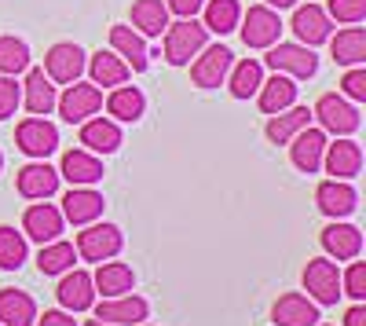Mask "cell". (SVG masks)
Masks as SVG:
<instances>
[{
    "label": "cell",
    "instance_id": "cell-4",
    "mask_svg": "<svg viewBox=\"0 0 366 326\" xmlns=\"http://www.w3.org/2000/svg\"><path fill=\"white\" fill-rule=\"evenodd\" d=\"M304 290L312 293V301L319 305H337L341 301V272L333 260H308L304 268Z\"/></svg>",
    "mask_w": 366,
    "mask_h": 326
},
{
    "label": "cell",
    "instance_id": "cell-29",
    "mask_svg": "<svg viewBox=\"0 0 366 326\" xmlns=\"http://www.w3.org/2000/svg\"><path fill=\"white\" fill-rule=\"evenodd\" d=\"M132 26L139 29V37H162L165 26H169L165 0H136L132 4Z\"/></svg>",
    "mask_w": 366,
    "mask_h": 326
},
{
    "label": "cell",
    "instance_id": "cell-12",
    "mask_svg": "<svg viewBox=\"0 0 366 326\" xmlns=\"http://www.w3.org/2000/svg\"><path fill=\"white\" fill-rule=\"evenodd\" d=\"M231 63H234V55H231V51H227L224 44L202 48L198 63L191 66V77H194V84H198V88H217V84H220V81L227 77Z\"/></svg>",
    "mask_w": 366,
    "mask_h": 326
},
{
    "label": "cell",
    "instance_id": "cell-35",
    "mask_svg": "<svg viewBox=\"0 0 366 326\" xmlns=\"http://www.w3.org/2000/svg\"><path fill=\"white\" fill-rule=\"evenodd\" d=\"M205 29H212V34H231V29H238V19H242V8L238 0H205Z\"/></svg>",
    "mask_w": 366,
    "mask_h": 326
},
{
    "label": "cell",
    "instance_id": "cell-10",
    "mask_svg": "<svg viewBox=\"0 0 366 326\" xmlns=\"http://www.w3.org/2000/svg\"><path fill=\"white\" fill-rule=\"evenodd\" d=\"M322 162H326V172H333V180H352V176L362 172V147L355 139L326 143Z\"/></svg>",
    "mask_w": 366,
    "mask_h": 326
},
{
    "label": "cell",
    "instance_id": "cell-22",
    "mask_svg": "<svg viewBox=\"0 0 366 326\" xmlns=\"http://www.w3.org/2000/svg\"><path fill=\"white\" fill-rule=\"evenodd\" d=\"M322 151H326V132L322 129H300L293 136V165L300 172H315L322 165Z\"/></svg>",
    "mask_w": 366,
    "mask_h": 326
},
{
    "label": "cell",
    "instance_id": "cell-9",
    "mask_svg": "<svg viewBox=\"0 0 366 326\" xmlns=\"http://www.w3.org/2000/svg\"><path fill=\"white\" fill-rule=\"evenodd\" d=\"M22 231L29 234L34 242H55L59 234H63V213L55 209V205L48 202H37V205H29L26 217H22Z\"/></svg>",
    "mask_w": 366,
    "mask_h": 326
},
{
    "label": "cell",
    "instance_id": "cell-11",
    "mask_svg": "<svg viewBox=\"0 0 366 326\" xmlns=\"http://www.w3.org/2000/svg\"><path fill=\"white\" fill-rule=\"evenodd\" d=\"M44 74L59 84H74L84 74V51L77 44H55L44 55Z\"/></svg>",
    "mask_w": 366,
    "mask_h": 326
},
{
    "label": "cell",
    "instance_id": "cell-50",
    "mask_svg": "<svg viewBox=\"0 0 366 326\" xmlns=\"http://www.w3.org/2000/svg\"><path fill=\"white\" fill-rule=\"evenodd\" d=\"M315 326H319V322H315Z\"/></svg>",
    "mask_w": 366,
    "mask_h": 326
},
{
    "label": "cell",
    "instance_id": "cell-32",
    "mask_svg": "<svg viewBox=\"0 0 366 326\" xmlns=\"http://www.w3.org/2000/svg\"><path fill=\"white\" fill-rule=\"evenodd\" d=\"M308 122H312V110L308 107L279 110V114H271V122H267V139L271 143H290L300 129H308Z\"/></svg>",
    "mask_w": 366,
    "mask_h": 326
},
{
    "label": "cell",
    "instance_id": "cell-40",
    "mask_svg": "<svg viewBox=\"0 0 366 326\" xmlns=\"http://www.w3.org/2000/svg\"><path fill=\"white\" fill-rule=\"evenodd\" d=\"M19 103H22V92H19L15 77L0 74V122H8V117L19 110Z\"/></svg>",
    "mask_w": 366,
    "mask_h": 326
},
{
    "label": "cell",
    "instance_id": "cell-3",
    "mask_svg": "<svg viewBox=\"0 0 366 326\" xmlns=\"http://www.w3.org/2000/svg\"><path fill=\"white\" fill-rule=\"evenodd\" d=\"M264 63L274 74H290V77H312L319 70V55L308 44H271L264 55Z\"/></svg>",
    "mask_w": 366,
    "mask_h": 326
},
{
    "label": "cell",
    "instance_id": "cell-14",
    "mask_svg": "<svg viewBox=\"0 0 366 326\" xmlns=\"http://www.w3.org/2000/svg\"><path fill=\"white\" fill-rule=\"evenodd\" d=\"M147 301L143 297H132V293H125V297H103V305L96 308V319L103 322H114V326H136L147 319Z\"/></svg>",
    "mask_w": 366,
    "mask_h": 326
},
{
    "label": "cell",
    "instance_id": "cell-8",
    "mask_svg": "<svg viewBox=\"0 0 366 326\" xmlns=\"http://www.w3.org/2000/svg\"><path fill=\"white\" fill-rule=\"evenodd\" d=\"M15 143L29 158H48L59 147V129L51 122H44V117H26V122H19V129H15Z\"/></svg>",
    "mask_w": 366,
    "mask_h": 326
},
{
    "label": "cell",
    "instance_id": "cell-1",
    "mask_svg": "<svg viewBox=\"0 0 366 326\" xmlns=\"http://www.w3.org/2000/svg\"><path fill=\"white\" fill-rule=\"evenodd\" d=\"M205 37L209 29L194 19H179V22H169L165 26V59L172 66H187L191 55H198L205 48Z\"/></svg>",
    "mask_w": 366,
    "mask_h": 326
},
{
    "label": "cell",
    "instance_id": "cell-33",
    "mask_svg": "<svg viewBox=\"0 0 366 326\" xmlns=\"http://www.w3.org/2000/svg\"><path fill=\"white\" fill-rule=\"evenodd\" d=\"M107 110L114 114V122H139L143 110H147V99H143V92H136V88L117 84L110 92V99H107Z\"/></svg>",
    "mask_w": 366,
    "mask_h": 326
},
{
    "label": "cell",
    "instance_id": "cell-43",
    "mask_svg": "<svg viewBox=\"0 0 366 326\" xmlns=\"http://www.w3.org/2000/svg\"><path fill=\"white\" fill-rule=\"evenodd\" d=\"M202 4H205V0H165V8L176 11L179 19H194L202 11Z\"/></svg>",
    "mask_w": 366,
    "mask_h": 326
},
{
    "label": "cell",
    "instance_id": "cell-5",
    "mask_svg": "<svg viewBox=\"0 0 366 326\" xmlns=\"http://www.w3.org/2000/svg\"><path fill=\"white\" fill-rule=\"evenodd\" d=\"M279 34H282V19L274 8L257 4L246 11V22H242V41H246V48H271L279 41Z\"/></svg>",
    "mask_w": 366,
    "mask_h": 326
},
{
    "label": "cell",
    "instance_id": "cell-30",
    "mask_svg": "<svg viewBox=\"0 0 366 326\" xmlns=\"http://www.w3.org/2000/svg\"><path fill=\"white\" fill-rule=\"evenodd\" d=\"M110 44H114V51L129 63V70H147V44H143V37L136 34V29H129V26H114L110 29Z\"/></svg>",
    "mask_w": 366,
    "mask_h": 326
},
{
    "label": "cell",
    "instance_id": "cell-16",
    "mask_svg": "<svg viewBox=\"0 0 366 326\" xmlns=\"http://www.w3.org/2000/svg\"><path fill=\"white\" fill-rule=\"evenodd\" d=\"M330 26H333V22H330L326 8H319V4L297 8V15H293V34L300 37V44H308V48L330 41Z\"/></svg>",
    "mask_w": 366,
    "mask_h": 326
},
{
    "label": "cell",
    "instance_id": "cell-34",
    "mask_svg": "<svg viewBox=\"0 0 366 326\" xmlns=\"http://www.w3.org/2000/svg\"><path fill=\"white\" fill-rule=\"evenodd\" d=\"M231 96L234 99H249L257 96V88L264 81V66L257 63V59H242V63H231Z\"/></svg>",
    "mask_w": 366,
    "mask_h": 326
},
{
    "label": "cell",
    "instance_id": "cell-7",
    "mask_svg": "<svg viewBox=\"0 0 366 326\" xmlns=\"http://www.w3.org/2000/svg\"><path fill=\"white\" fill-rule=\"evenodd\" d=\"M121 227H114V224H92V227H84L81 234H77V253L84 257V260H110V257H117L121 253Z\"/></svg>",
    "mask_w": 366,
    "mask_h": 326
},
{
    "label": "cell",
    "instance_id": "cell-39",
    "mask_svg": "<svg viewBox=\"0 0 366 326\" xmlns=\"http://www.w3.org/2000/svg\"><path fill=\"white\" fill-rule=\"evenodd\" d=\"M326 15H330V22H348V26H355V22L366 19V0H330Z\"/></svg>",
    "mask_w": 366,
    "mask_h": 326
},
{
    "label": "cell",
    "instance_id": "cell-24",
    "mask_svg": "<svg viewBox=\"0 0 366 326\" xmlns=\"http://www.w3.org/2000/svg\"><path fill=\"white\" fill-rule=\"evenodd\" d=\"M26 96H22V103H26V110L34 114V117H44V114H51V107H55V84H51V77L44 74V70H29L26 74Z\"/></svg>",
    "mask_w": 366,
    "mask_h": 326
},
{
    "label": "cell",
    "instance_id": "cell-49",
    "mask_svg": "<svg viewBox=\"0 0 366 326\" xmlns=\"http://www.w3.org/2000/svg\"><path fill=\"white\" fill-rule=\"evenodd\" d=\"M136 326H143V322H136Z\"/></svg>",
    "mask_w": 366,
    "mask_h": 326
},
{
    "label": "cell",
    "instance_id": "cell-13",
    "mask_svg": "<svg viewBox=\"0 0 366 326\" xmlns=\"http://www.w3.org/2000/svg\"><path fill=\"white\" fill-rule=\"evenodd\" d=\"M59 305L66 312H88L92 301H96V286H92V275L81 272V268H70L63 272V282H59Z\"/></svg>",
    "mask_w": 366,
    "mask_h": 326
},
{
    "label": "cell",
    "instance_id": "cell-27",
    "mask_svg": "<svg viewBox=\"0 0 366 326\" xmlns=\"http://www.w3.org/2000/svg\"><path fill=\"white\" fill-rule=\"evenodd\" d=\"M88 70H92V84H103V88L125 84L129 74H132L129 63L117 51H96V55H92V63H88Z\"/></svg>",
    "mask_w": 366,
    "mask_h": 326
},
{
    "label": "cell",
    "instance_id": "cell-48",
    "mask_svg": "<svg viewBox=\"0 0 366 326\" xmlns=\"http://www.w3.org/2000/svg\"><path fill=\"white\" fill-rule=\"evenodd\" d=\"M0 165H4V158H0Z\"/></svg>",
    "mask_w": 366,
    "mask_h": 326
},
{
    "label": "cell",
    "instance_id": "cell-47",
    "mask_svg": "<svg viewBox=\"0 0 366 326\" xmlns=\"http://www.w3.org/2000/svg\"><path fill=\"white\" fill-rule=\"evenodd\" d=\"M84 326H114V322H103V319H92V322H84Z\"/></svg>",
    "mask_w": 366,
    "mask_h": 326
},
{
    "label": "cell",
    "instance_id": "cell-2",
    "mask_svg": "<svg viewBox=\"0 0 366 326\" xmlns=\"http://www.w3.org/2000/svg\"><path fill=\"white\" fill-rule=\"evenodd\" d=\"M312 117H319L322 132H333V136H352V132L362 125L359 107L348 103L345 96H322V99L315 103Z\"/></svg>",
    "mask_w": 366,
    "mask_h": 326
},
{
    "label": "cell",
    "instance_id": "cell-36",
    "mask_svg": "<svg viewBox=\"0 0 366 326\" xmlns=\"http://www.w3.org/2000/svg\"><path fill=\"white\" fill-rule=\"evenodd\" d=\"M74 260H77V250L63 239H55V242H44L41 246V257H37V268L44 275H63L74 268Z\"/></svg>",
    "mask_w": 366,
    "mask_h": 326
},
{
    "label": "cell",
    "instance_id": "cell-25",
    "mask_svg": "<svg viewBox=\"0 0 366 326\" xmlns=\"http://www.w3.org/2000/svg\"><path fill=\"white\" fill-rule=\"evenodd\" d=\"M103 213V194L99 191H88V187H74L66 198H63V217L70 224H92Z\"/></svg>",
    "mask_w": 366,
    "mask_h": 326
},
{
    "label": "cell",
    "instance_id": "cell-41",
    "mask_svg": "<svg viewBox=\"0 0 366 326\" xmlns=\"http://www.w3.org/2000/svg\"><path fill=\"white\" fill-rule=\"evenodd\" d=\"M341 293H348V297H355V301L366 297V264L362 260H355L352 268L341 275Z\"/></svg>",
    "mask_w": 366,
    "mask_h": 326
},
{
    "label": "cell",
    "instance_id": "cell-21",
    "mask_svg": "<svg viewBox=\"0 0 366 326\" xmlns=\"http://www.w3.org/2000/svg\"><path fill=\"white\" fill-rule=\"evenodd\" d=\"M322 250L337 260H355L362 250V231L355 224H330L322 231Z\"/></svg>",
    "mask_w": 366,
    "mask_h": 326
},
{
    "label": "cell",
    "instance_id": "cell-46",
    "mask_svg": "<svg viewBox=\"0 0 366 326\" xmlns=\"http://www.w3.org/2000/svg\"><path fill=\"white\" fill-rule=\"evenodd\" d=\"M297 0H267V8H293Z\"/></svg>",
    "mask_w": 366,
    "mask_h": 326
},
{
    "label": "cell",
    "instance_id": "cell-19",
    "mask_svg": "<svg viewBox=\"0 0 366 326\" xmlns=\"http://www.w3.org/2000/svg\"><path fill=\"white\" fill-rule=\"evenodd\" d=\"M92 286H96V293H103V297H125L136 286V275H132L129 264L110 260V264H99V272L92 275Z\"/></svg>",
    "mask_w": 366,
    "mask_h": 326
},
{
    "label": "cell",
    "instance_id": "cell-37",
    "mask_svg": "<svg viewBox=\"0 0 366 326\" xmlns=\"http://www.w3.org/2000/svg\"><path fill=\"white\" fill-rule=\"evenodd\" d=\"M29 66V48L19 37H0V74L15 77L19 70Z\"/></svg>",
    "mask_w": 366,
    "mask_h": 326
},
{
    "label": "cell",
    "instance_id": "cell-18",
    "mask_svg": "<svg viewBox=\"0 0 366 326\" xmlns=\"http://www.w3.org/2000/svg\"><path fill=\"white\" fill-rule=\"evenodd\" d=\"M81 143L92 154H114L121 147V129L107 117H88V122H81Z\"/></svg>",
    "mask_w": 366,
    "mask_h": 326
},
{
    "label": "cell",
    "instance_id": "cell-23",
    "mask_svg": "<svg viewBox=\"0 0 366 326\" xmlns=\"http://www.w3.org/2000/svg\"><path fill=\"white\" fill-rule=\"evenodd\" d=\"M37 305L22 290H0V326H34Z\"/></svg>",
    "mask_w": 366,
    "mask_h": 326
},
{
    "label": "cell",
    "instance_id": "cell-17",
    "mask_svg": "<svg viewBox=\"0 0 366 326\" xmlns=\"http://www.w3.org/2000/svg\"><path fill=\"white\" fill-rule=\"evenodd\" d=\"M55 191H59V172L44 158L19 169V194L22 198H51Z\"/></svg>",
    "mask_w": 366,
    "mask_h": 326
},
{
    "label": "cell",
    "instance_id": "cell-45",
    "mask_svg": "<svg viewBox=\"0 0 366 326\" xmlns=\"http://www.w3.org/2000/svg\"><path fill=\"white\" fill-rule=\"evenodd\" d=\"M345 326H366V308H362V305L348 308V315H345Z\"/></svg>",
    "mask_w": 366,
    "mask_h": 326
},
{
    "label": "cell",
    "instance_id": "cell-44",
    "mask_svg": "<svg viewBox=\"0 0 366 326\" xmlns=\"http://www.w3.org/2000/svg\"><path fill=\"white\" fill-rule=\"evenodd\" d=\"M37 326H77V319L66 315V312H44V315L37 319Z\"/></svg>",
    "mask_w": 366,
    "mask_h": 326
},
{
    "label": "cell",
    "instance_id": "cell-26",
    "mask_svg": "<svg viewBox=\"0 0 366 326\" xmlns=\"http://www.w3.org/2000/svg\"><path fill=\"white\" fill-rule=\"evenodd\" d=\"M330 51L341 66H362L366 63V29L362 26L341 29V34L330 41Z\"/></svg>",
    "mask_w": 366,
    "mask_h": 326
},
{
    "label": "cell",
    "instance_id": "cell-28",
    "mask_svg": "<svg viewBox=\"0 0 366 326\" xmlns=\"http://www.w3.org/2000/svg\"><path fill=\"white\" fill-rule=\"evenodd\" d=\"M63 176L74 187H88V184L103 180V162L92 151H70L63 154Z\"/></svg>",
    "mask_w": 366,
    "mask_h": 326
},
{
    "label": "cell",
    "instance_id": "cell-31",
    "mask_svg": "<svg viewBox=\"0 0 366 326\" xmlns=\"http://www.w3.org/2000/svg\"><path fill=\"white\" fill-rule=\"evenodd\" d=\"M257 96H260V110L264 114H279V110H286L297 99V84L286 74H274L271 81H260Z\"/></svg>",
    "mask_w": 366,
    "mask_h": 326
},
{
    "label": "cell",
    "instance_id": "cell-15",
    "mask_svg": "<svg viewBox=\"0 0 366 326\" xmlns=\"http://www.w3.org/2000/svg\"><path fill=\"white\" fill-rule=\"evenodd\" d=\"M271 319H274V326H315L319 322V308L304 297V293H286V297L274 301Z\"/></svg>",
    "mask_w": 366,
    "mask_h": 326
},
{
    "label": "cell",
    "instance_id": "cell-38",
    "mask_svg": "<svg viewBox=\"0 0 366 326\" xmlns=\"http://www.w3.org/2000/svg\"><path fill=\"white\" fill-rule=\"evenodd\" d=\"M22 260H26V242H22V234L15 227H0V268H22Z\"/></svg>",
    "mask_w": 366,
    "mask_h": 326
},
{
    "label": "cell",
    "instance_id": "cell-42",
    "mask_svg": "<svg viewBox=\"0 0 366 326\" xmlns=\"http://www.w3.org/2000/svg\"><path fill=\"white\" fill-rule=\"evenodd\" d=\"M341 92H345L352 103H362V99H366V70H362V66H352V70L345 74Z\"/></svg>",
    "mask_w": 366,
    "mask_h": 326
},
{
    "label": "cell",
    "instance_id": "cell-6",
    "mask_svg": "<svg viewBox=\"0 0 366 326\" xmlns=\"http://www.w3.org/2000/svg\"><path fill=\"white\" fill-rule=\"evenodd\" d=\"M55 107H59V114H63V122H70V125H81V122H88L92 114H99V107H103V92L96 84H70L66 92H63V99H55Z\"/></svg>",
    "mask_w": 366,
    "mask_h": 326
},
{
    "label": "cell",
    "instance_id": "cell-20",
    "mask_svg": "<svg viewBox=\"0 0 366 326\" xmlns=\"http://www.w3.org/2000/svg\"><path fill=\"white\" fill-rule=\"evenodd\" d=\"M355 187H348L345 180H326V184H319V191H315V202H319V209L326 213V217H348V213H355Z\"/></svg>",
    "mask_w": 366,
    "mask_h": 326
}]
</instances>
